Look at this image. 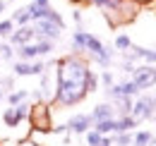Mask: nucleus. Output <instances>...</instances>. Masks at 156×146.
I'll list each match as a JSON object with an SVG mask.
<instances>
[{"instance_id":"nucleus-1","label":"nucleus","mask_w":156,"mask_h":146,"mask_svg":"<svg viewBox=\"0 0 156 146\" xmlns=\"http://www.w3.org/2000/svg\"><path fill=\"white\" fill-rule=\"evenodd\" d=\"M55 79H58V86H55V96H53V103L60 108H75L79 106L89 91H87V77L91 72V65L84 55L70 53L65 57L55 60Z\"/></svg>"},{"instance_id":"nucleus-2","label":"nucleus","mask_w":156,"mask_h":146,"mask_svg":"<svg viewBox=\"0 0 156 146\" xmlns=\"http://www.w3.org/2000/svg\"><path fill=\"white\" fill-rule=\"evenodd\" d=\"M29 125L31 132H41V134H51L53 129V120H51V106L48 103H36L29 110Z\"/></svg>"},{"instance_id":"nucleus-3","label":"nucleus","mask_w":156,"mask_h":146,"mask_svg":"<svg viewBox=\"0 0 156 146\" xmlns=\"http://www.w3.org/2000/svg\"><path fill=\"white\" fill-rule=\"evenodd\" d=\"M154 113H156L154 96H151V93H139L135 98V103H132V113H130V115L142 125V122H149V120L154 117Z\"/></svg>"},{"instance_id":"nucleus-4","label":"nucleus","mask_w":156,"mask_h":146,"mask_svg":"<svg viewBox=\"0 0 156 146\" xmlns=\"http://www.w3.org/2000/svg\"><path fill=\"white\" fill-rule=\"evenodd\" d=\"M130 79L135 82V86L142 93L147 89H154L156 86V65H139V67H135Z\"/></svg>"},{"instance_id":"nucleus-5","label":"nucleus","mask_w":156,"mask_h":146,"mask_svg":"<svg viewBox=\"0 0 156 146\" xmlns=\"http://www.w3.org/2000/svg\"><path fill=\"white\" fill-rule=\"evenodd\" d=\"M31 26H34V31H36V38H46V41H58L62 36V26H58L55 22H48V19H36V22H31Z\"/></svg>"},{"instance_id":"nucleus-6","label":"nucleus","mask_w":156,"mask_h":146,"mask_svg":"<svg viewBox=\"0 0 156 146\" xmlns=\"http://www.w3.org/2000/svg\"><path fill=\"white\" fill-rule=\"evenodd\" d=\"M46 67L48 65L43 60H17L12 65V74L15 77H39V74H43Z\"/></svg>"},{"instance_id":"nucleus-7","label":"nucleus","mask_w":156,"mask_h":146,"mask_svg":"<svg viewBox=\"0 0 156 146\" xmlns=\"http://www.w3.org/2000/svg\"><path fill=\"white\" fill-rule=\"evenodd\" d=\"M65 125H67V132H70V134H79V137H84L89 129L94 127V122H91L89 113H75Z\"/></svg>"},{"instance_id":"nucleus-8","label":"nucleus","mask_w":156,"mask_h":146,"mask_svg":"<svg viewBox=\"0 0 156 146\" xmlns=\"http://www.w3.org/2000/svg\"><path fill=\"white\" fill-rule=\"evenodd\" d=\"M31 41H36V31H34L31 24H27V26H17V29L10 34V38H7V43H12L15 48L27 46V43H31Z\"/></svg>"},{"instance_id":"nucleus-9","label":"nucleus","mask_w":156,"mask_h":146,"mask_svg":"<svg viewBox=\"0 0 156 146\" xmlns=\"http://www.w3.org/2000/svg\"><path fill=\"white\" fill-rule=\"evenodd\" d=\"M89 117H91V122L111 120V117H115V108H113V103H111V101H106V103H98V106H94V108H91Z\"/></svg>"},{"instance_id":"nucleus-10","label":"nucleus","mask_w":156,"mask_h":146,"mask_svg":"<svg viewBox=\"0 0 156 146\" xmlns=\"http://www.w3.org/2000/svg\"><path fill=\"white\" fill-rule=\"evenodd\" d=\"M132 146H156V134L149 129H137L132 132Z\"/></svg>"},{"instance_id":"nucleus-11","label":"nucleus","mask_w":156,"mask_h":146,"mask_svg":"<svg viewBox=\"0 0 156 146\" xmlns=\"http://www.w3.org/2000/svg\"><path fill=\"white\" fill-rule=\"evenodd\" d=\"M94 129L98 134H115L118 132V117H111V120H101V122H94Z\"/></svg>"},{"instance_id":"nucleus-12","label":"nucleus","mask_w":156,"mask_h":146,"mask_svg":"<svg viewBox=\"0 0 156 146\" xmlns=\"http://www.w3.org/2000/svg\"><path fill=\"white\" fill-rule=\"evenodd\" d=\"M137 127H139V122L132 115H122V117H118V132L115 134H120V132H135Z\"/></svg>"},{"instance_id":"nucleus-13","label":"nucleus","mask_w":156,"mask_h":146,"mask_svg":"<svg viewBox=\"0 0 156 146\" xmlns=\"http://www.w3.org/2000/svg\"><path fill=\"white\" fill-rule=\"evenodd\" d=\"M2 122H5V127H10V129H15V127H20V125H22V120L17 117V113H15L12 106L2 110Z\"/></svg>"},{"instance_id":"nucleus-14","label":"nucleus","mask_w":156,"mask_h":146,"mask_svg":"<svg viewBox=\"0 0 156 146\" xmlns=\"http://www.w3.org/2000/svg\"><path fill=\"white\" fill-rule=\"evenodd\" d=\"M29 96H31V93L27 91V89L10 91V93H7V106H20V103H24V101H29Z\"/></svg>"},{"instance_id":"nucleus-15","label":"nucleus","mask_w":156,"mask_h":146,"mask_svg":"<svg viewBox=\"0 0 156 146\" xmlns=\"http://www.w3.org/2000/svg\"><path fill=\"white\" fill-rule=\"evenodd\" d=\"M12 22H15V26H27V24H31L29 10H27V7H20V10L12 15Z\"/></svg>"},{"instance_id":"nucleus-16","label":"nucleus","mask_w":156,"mask_h":146,"mask_svg":"<svg viewBox=\"0 0 156 146\" xmlns=\"http://www.w3.org/2000/svg\"><path fill=\"white\" fill-rule=\"evenodd\" d=\"M113 46H115V50H120V53H127V50L132 48V38L127 36V34H118L115 41H113Z\"/></svg>"},{"instance_id":"nucleus-17","label":"nucleus","mask_w":156,"mask_h":146,"mask_svg":"<svg viewBox=\"0 0 156 146\" xmlns=\"http://www.w3.org/2000/svg\"><path fill=\"white\" fill-rule=\"evenodd\" d=\"M113 146H132V132L113 134Z\"/></svg>"},{"instance_id":"nucleus-18","label":"nucleus","mask_w":156,"mask_h":146,"mask_svg":"<svg viewBox=\"0 0 156 146\" xmlns=\"http://www.w3.org/2000/svg\"><path fill=\"white\" fill-rule=\"evenodd\" d=\"M98 84H103V89H108V86H113L115 84V77L111 70H101L98 72Z\"/></svg>"},{"instance_id":"nucleus-19","label":"nucleus","mask_w":156,"mask_h":146,"mask_svg":"<svg viewBox=\"0 0 156 146\" xmlns=\"http://www.w3.org/2000/svg\"><path fill=\"white\" fill-rule=\"evenodd\" d=\"M12 31H15V22L12 19H0V38H10Z\"/></svg>"},{"instance_id":"nucleus-20","label":"nucleus","mask_w":156,"mask_h":146,"mask_svg":"<svg viewBox=\"0 0 156 146\" xmlns=\"http://www.w3.org/2000/svg\"><path fill=\"white\" fill-rule=\"evenodd\" d=\"M87 91L89 93H94V91H98V72H89V77H87Z\"/></svg>"},{"instance_id":"nucleus-21","label":"nucleus","mask_w":156,"mask_h":146,"mask_svg":"<svg viewBox=\"0 0 156 146\" xmlns=\"http://www.w3.org/2000/svg\"><path fill=\"white\" fill-rule=\"evenodd\" d=\"M0 57H2V60H12V57H15V46L7 43V41L0 43Z\"/></svg>"},{"instance_id":"nucleus-22","label":"nucleus","mask_w":156,"mask_h":146,"mask_svg":"<svg viewBox=\"0 0 156 146\" xmlns=\"http://www.w3.org/2000/svg\"><path fill=\"white\" fill-rule=\"evenodd\" d=\"M101 137H103V134H98L96 129L91 127L89 132H87V134H84V139H87V146H98V141H101Z\"/></svg>"},{"instance_id":"nucleus-23","label":"nucleus","mask_w":156,"mask_h":146,"mask_svg":"<svg viewBox=\"0 0 156 146\" xmlns=\"http://www.w3.org/2000/svg\"><path fill=\"white\" fill-rule=\"evenodd\" d=\"M12 108H15V113H17V117H20L22 122H24V120L29 117V110H31V106L24 101V103H20V106H12Z\"/></svg>"},{"instance_id":"nucleus-24","label":"nucleus","mask_w":156,"mask_h":146,"mask_svg":"<svg viewBox=\"0 0 156 146\" xmlns=\"http://www.w3.org/2000/svg\"><path fill=\"white\" fill-rule=\"evenodd\" d=\"M98 146H113V134H106V137H101Z\"/></svg>"},{"instance_id":"nucleus-25","label":"nucleus","mask_w":156,"mask_h":146,"mask_svg":"<svg viewBox=\"0 0 156 146\" xmlns=\"http://www.w3.org/2000/svg\"><path fill=\"white\" fill-rule=\"evenodd\" d=\"M17 146H43V144H39V141H34V139H29V137H27V139H22Z\"/></svg>"},{"instance_id":"nucleus-26","label":"nucleus","mask_w":156,"mask_h":146,"mask_svg":"<svg viewBox=\"0 0 156 146\" xmlns=\"http://www.w3.org/2000/svg\"><path fill=\"white\" fill-rule=\"evenodd\" d=\"M72 19L77 22V29H82V12H79V10H75V12H72Z\"/></svg>"},{"instance_id":"nucleus-27","label":"nucleus","mask_w":156,"mask_h":146,"mask_svg":"<svg viewBox=\"0 0 156 146\" xmlns=\"http://www.w3.org/2000/svg\"><path fill=\"white\" fill-rule=\"evenodd\" d=\"M132 2H135V5H154L156 0H132Z\"/></svg>"},{"instance_id":"nucleus-28","label":"nucleus","mask_w":156,"mask_h":146,"mask_svg":"<svg viewBox=\"0 0 156 146\" xmlns=\"http://www.w3.org/2000/svg\"><path fill=\"white\" fill-rule=\"evenodd\" d=\"M2 98H5V86L0 84V101H2Z\"/></svg>"},{"instance_id":"nucleus-29","label":"nucleus","mask_w":156,"mask_h":146,"mask_svg":"<svg viewBox=\"0 0 156 146\" xmlns=\"http://www.w3.org/2000/svg\"><path fill=\"white\" fill-rule=\"evenodd\" d=\"M70 2H72V5H84L87 0H70Z\"/></svg>"},{"instance_id":"nucleus-30","label":"nucleus","mask_w":156,"mask_h":146,"mask_svg":"<svg viewBox=\"0 0 156 146\" xmlns=\"http://www.w3.org/2000/svg\"><path fill=\"white\" fill-rule=\"evenodd\" d=\"M115 5H125V2H130V0H113Z\"/></svg>"},{"instance_id":"nucleus-31","label":"nucleus","mask_w":156,"mask_h":146,"mask_svg":"<svg viewBox=\"0 0 156 146\" xmlns=\"http://www.w3.org/2000/svg\"><path fill=\"white\" fill-rule=\"evenodd\" d=\"M2 10H5V0H0V15H2Z\"/></svg>"},{"instance_id":"nucleus-32","label":"nucleus","mask_w":156,"mask_h":146,"mask_svg":"<svg viewBox=\"0 0 156 146\" xmlns=\"http://www.w3.org/2000/svg\"><path fill=\"white\" fill-rule=\"evenodd\" d=\"M151 96H154V103H156V93H151Z\"/></svg>"},{"instance_id":"nucleus-33","label":"nucleus","mask_w":156,"mask_h":146,"mask_svg":"<svg viewBox=\"0 0 156 146\" xmlns=\"http://www.w3.org/2000/svg\"><path fill=\"white\" fill-rule=\"evenodd\" d=\"M0 146H5V144H2V139H0Z\"/></svg>"}]
</instances>
